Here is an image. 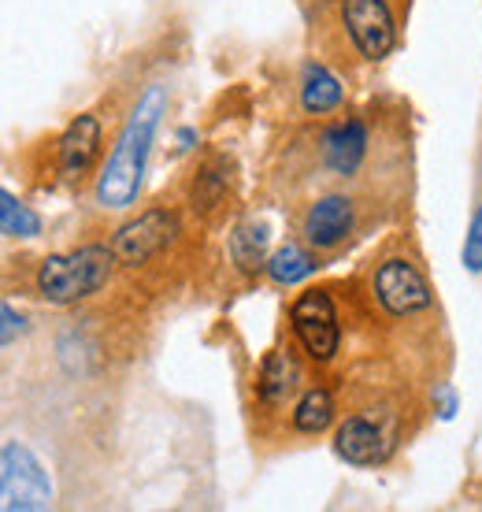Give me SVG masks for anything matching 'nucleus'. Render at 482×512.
<instances>
[{"instance_id":"nucleus-18","label":"nucleus","mask_w":482,"mask_h":512,"mask_svg":"<svg viewBox=\"0 0 482 512\" xmlns=\"http://www.w3.org/2000/svg\"><path fill=\"white\" fill-rule=\"evenodd\" d=\"M0 234L12 238V242L41 234V216L26 201H19L12 190H0Z\"/></svg>"},{"instance_id":"nucleus-1","label":"nucleus","mask_w":482,"mask_h":512,"mask_svg":"<svg viewBox=\"0 0 482 512\" xmlns=\"http://www.w3.org/2000/svg\"><path fill=\"white\" fill-rule=\"evenodd\" d=\"M171 108V90L164 82H149L138 93L134 108L127 112L123 127L115 134L112 153L104 156L101 175L93 182V205L101 212H127L134 208L141 193V182L149 175L156 134L164 127V116Z\"/></svg>"},{"instance_id":"nucleus-4","label":"nucleus","mask_w":482,"mask_h":512,"mask_svg":"<svg viewBox=\"0 0 482 512\" xmlns=\"http://www.w3.org/2000/svg\"><path fill=\"white\" fill-rule=\"evenodd\" d=\"M368 297L386 320L397 323L419 320L434 308L431 279H427L423 264L405 249H390L371 264Z\"/></svg>"},{"instance_id":"nucleus-16","label":"nucleus","mask_w":482,"mask_h":512,"mask_svg":"<svg viewBox=\"0 0 482 512\" xmlns=\"http://www.w3.org/2000/svg\"><path fill=\"white\" fill-rule=\"evenodd\" d=\"M319 271V253L308 242H286L267 256L264 275L275 286H297V282L312 279Z\"/></svg>"},{"instance_id":"nucleus-19","label":"nucleus","mask_w":482,"mask_h":512,"mask_svg":"<svg viewBox=\"0 0 482 512\" xmlns=\"http://www.w3.org/2000/svg\"><path fill=\"white\" fill-rule=\"evenodd\" d=\"M460 264L468 275H482V201L471 212V223L464 231V245H460Z\"/></svg>"},{"instance_id":"nucleus-17","label":"nucleus","mask_w":482,"mask_h":512,"mask_svg":"<svg viewBox=\"0 0 482 512\" xmlns=\"http://www.w3.org/2000/svg\"><path fill=\"white\" fill-rule=\"evenodd\" d=\"M223 201H227V167H223V160H208L193 175L190 212L193 216H212Z\"/></svg>"},{"instance_id":"nucleus-15","label":"nucleus","mask_w":482,"mask_h":512,"mask_svg":"<svg viewBox=\"0 0 482 512\" xmlns=\"http://www.w3.org/2000/svg\"><path fill=\"white\" fill-rule=\"evenodd\" d=\"M227 253L238 271H264L271 256V227L264 219H241L227 238Z\"/></svg>"},{"instance_id":"nucleus-5","label":"nucleus","mask_w":482,"mask_h":512,"mask_svg":"<svg viewBox=\"0 0 482 512\" xmlns=\"http://www.w3.org/2000/svg\"><path fill=\"white\" fill-rule=\"evenodd\" d=\"M334 26L360 64L390 60L401 41L394 0H334Z\"/></svg>"},{"instance_id":"nucleus-3","label":"nucleus","mask_w":482,"mask_h":512,"mask_svg":"<svg viewBox=\"0 0 482 512\" xmlns=\"http://www.w3.org/2000/svg\"><path fill=\"white\" fill-rule=\"evenodd\" d=\"M115 253L108 242H86L67 253L41 256L34 271H30V290L34 297H41L45 305L71 308L82 305L89 297H97L112 282Z\"/></svg>"},{"instance_id":"nucleus-7","label":"nucleus","mask_w":482,"mask_h":512,"mask_svg":"<svg viewBox=\"0 0 482 512\" xmlns=\"http://www.w3.org/2000/svg\"><path fill=\"white\" fill-rule=\"evenodd\" d=\"M56 498L49 468L38 461V453L23 442L8 438L0 446V505L4 512H41Z\"/></svg>"},{"instance_id":"nucleus-10","label":"nucleus","mask_w":482,"mask_h":512,"mask_svg":"<svg viewBox=\"0 0 482 512\" xmlns=\"http://www.w3.org/2000/svg\"><path fill=\"white\" fill-rule=\"evenodd\" d=\"M397 431L390 427L386 416H375L371 409L349 412L338 427H334V453L353 468H379L394 457Z\"/></svg>"},{"instance_id":"nucleus-12","label":"nucleus","mask_w":482,"mask_h":512,"mask_svg":"<svg viewBox=\"0 0 482 512\" xmlns=\"http://www.w3.org/2000/svg\"><path fill=\"white\" fill-rule=\"evenodd\" d=\"M297 346L286 349H271L264 360H260V372H256V401L260 409H282L290 397H297L305 386H301V364H297Z\"/></svg>"},{"instance_id":"nucleus-14","label":"nucleus","mask_w":482,"mask_h":512,"mask_svg":"<svg viewBox=\"0 0 482 512\" xmlns=\"http://www.w3.org/2000/svg\"><path fill=\"white\" fill-rule=\"evenodd\" d=\"M345 101V82L327 64L319 60H308L305 71H301V108L308 116H330L338 112Z\"/></svg>"},{"instance_id":"nucleus-2","label":"nucleus","mask_w":482,"mask_h":512,"mask_svg":"<svg viewBox=\"0 0 482 512\" xmlns=\"http://www.w3.org/2000/svg\"><path fill=\"white\" fill-rule=\"evenodd\" d=\"M115 253V264L138 275V279H153L167 264H175L182 245H186V219L175 205H156L141 208L138 216H130L127 223H119L108 238Z\"/></svg>"},{"instance_id":"nucleus-13","label":"nucleus","mask_w":482,"mask_h":512,"mask_svg":"<svg viewBox=\"0 0 482 512\" xmlns=\"http://www.w3.org/2000/svg\"><path fill=\"white\" fill-rule=\"evenodd\" d=\"M338 420V401L327 383H305V390L290 405V431L301 438H316Z\"/></svg>"},{"instance_id":"nucleus-9","label":"nucleus","mask_w":482,"mask_h":512,"mask_svg":"<svg viewBox=\"0 0 482 512\" xmlns=\"http://www.w3.org/2000/svg\"><path fill=\"white\" fill-rule=\"evenodd\" d=\"M356 231H360V205L345 190L319 193L316 201L305 205L297 223L301 242H308L316 253H338Z\"/></svg>"},{"instance_id":"nucleus-6","label":"nucleus","mask_w":482,"mask_h":512,"mask_svg":"<svg viewBox=\"0 0 482 512\" xmlns=\"http://www.w3.org/2000/svg\"><path fill=\"white\" fill-rule=\"evenodd\" d=\"M286 323H290L293 346L301 349V357L312 360L316 368L330 364L342 353V312H338L330 286L301 290L286 308Z\"/></svg>"},{"instance_id":"nucleus-11","label":"nucleus","mask_w":482,"mask_h":512,"mask_svg":"<svg viewBox=\"0 0 482 512\" xmlns=\"http://www.w3.org/2000/svg\"><path fill=\"white\" fill-rule=\"evenodd\" d=\"M371 156L368 123L360 116H342L319 134V167L334 179H356Z\"/></svg>"},{"instance_id":"nucleus-20","label":"nucleus","mask_w":482,"mask_h":512,"mask_svg":"<svg viewBox=\"0 0 482 512\" xmlns=\"http://www.w3.org/2000/svg\"><path fill=\"white\" fill-rule=\"evenodd\" d=\"M0 320H4V334H0V342H4V349H8L15 342V331H23V316L15 312L12 301H4V305H0Z\"/></svg>"},{"instance_id":"nucleus-8","label":"nucleus","mask_w":482,"mask_h":512,"mask_svg":"<svg viewBox=\"0 0 482 512\" xmlns=\"http://www.w3.org/2000/svg\"><path fill=\"white\" fill-rule=\"evenodd\" d=\"M104 123L97 112H82L52 138V171L64 186H82L101 175Z\"/></svg>"}]
</instances>
